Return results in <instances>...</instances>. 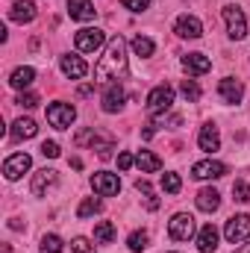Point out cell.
Listing matches in <instances>:
<instances>
[{
  "mask_svg": "<svg viewBox=\"0 0 250 253\" xmlns=\"http://www.w3.org/2000/svg\"><path fill=\"white\" fill-rule=\"evenodd\" d=\"M236 253H250V245H245V248H242V251H236Z\"/></svg>",
  "mask_w": 250,
  "mask_h": 253,
  "instance_id": "obj_39",
  "label": "cell"
},
{
  "mask_svg": "<svg viewBox=\"0 0 250 253\" xmlns=\"http://www.w3.org/2000/svg\"><path fill=\"white\" fill-rule=\"evenodd\" d=\"M30 165H33V159H30L27 153H12V156L3 162V174H6V180H18L21 174L30 171Z\"/></svg>",
  "mask_w": 250,
  "mask_h": 253,
  "instance_id": "obj_10",
  "label": "cell"
},
{
  "mask_svg": "<svg viewBox=\"0 0 250 253\" xmlns=\"http://www.w3.org/2000/svg\"><path fill=\"white\" fill-rule=\"evenodd\" d=\"M100 212V200H94V197H85L80 206H77V218H91V215H97Z\"/></svg>",
  "mask_w": 250,
  "mask_h": 253,
  "instance_id": "obj_27",
  "label": "cell"
},
{
  "mask_svg": "<svg viewBox=\"0 0 250 253\" xmlns=\"http://www.w3.org/2000/svg\"><path fill=\"white\" fill-rule=\"evenodd\" d=\"M180 91H183V97L191 100V103H194V100H200V85H197L194 80H183V83H180Z\"/></svg>",
  "mask_w": 250,
  "mask_h": 253,
  "instance_id": "obj_28",
  "label": "cell"
},
{
  "mask_svg": "<svg viewBox=\"0 0 250 253\" xmlns=\"http://www.w3.org/2000/svg\"><path fill=\"white\" fill-rule=\"evenodd\" d=\"M224 236L230 245H242L250 239V215H233L224 227Z\"/></svg>",
  "mask_w": 250,
  "mask_h": 253,
  "instance_id": "obj_4",
  "label": "cell"
},
{
  "mask_svg": "<svg viewBox=\"0 0 250 253\" xmlns=\"http://www.w3.org/2000/svg\"><path fill=\"white\" fill-rule=\"evenodd\" d=\"M197 248H200V253H215L218 251V230H215V224H206V227L197 233Z\"/></svg>",
  "mask_w": 250,
  "mask_h": 253,
  "instance_id": "obj_18",
  "label": "cell"
},
{
  "mask_svg": "<svg viewBox=\"0 0 250 253\" xmlns=\"http://www.w3.org/2000/svg\"><path fill=\"white\" fill-rule=\"evenodd\" d=\"M218 94H221V100H224V103H239V100L245 97V85H242L239 80L227 77V80H221V83H218Z\"/></svg>",
  "mask_w": 250,
  "mask_h": 253,
  "instance_id": "obj_13",
  "label": "cell"
},
{
  "mask_svg": "<svg viewBox=\"0 0 250 253\" xmlns=\"http://www.w3.org/2000/svg\"><path fill=\"white\" fill-rule=\"evenodd\" d=\"M62 74L65 77H71V80H83V77L88 74V65L83 62L80 56L68 53V56H62Z\"/></svg>",
  "mask_w": 250,
  "mask_h": 253,
  "instance_id": "obj_17",
  "label": "cell"
},
{
  "mask_svg": "<svg viewBox=\"0 0 250 253\" xmlns=\"http://www.w3.org/2000/svg\"><path fill=\"white\" fill-rule=\"evenodd\" d=\"M36 18V3L33 0H15L12 9H9V21L15 24H30Z\"/></svg>",
  "mask_w": 250,
  "mask_h": 253,
  "instance_id": "obj_14",
  "label": "cell"
},
{
  "mask_svg": "<svg viewBox=\"0 0 250 253\" xmlns=\"http://www.w3.org/2000/svg\"><path fill=\"white\" fill-rule=\"evenodd\" d=\"M227 174V165L224 162H215V159H203V162H194L191 165V177L194 180H218Z\"/></svg>",
  "mask_w": 250,
  "mask_h": 253,
  "instance_id": "obj_9",
  "label": "cell"
},
{
  "mask_svg": "<svg viewBox=\"0 0 250 253\" xmlns=\"http://www.w3.org/2000/svg\"><path fill=\"white\" fill-rule=\"evenodd\" d=\"M77 94H80V97H88V94H94V85H80Z\"/></svg>",
  "mask_w": 250,
  "mask_h": 253,
  "instance_id": "obj_38",
  "label": "cell"
},
{
  "mask_svg": "<svg viewBox=\"0 0 250 253\" xmlns=\"http://www.w3.org/2000/svg\"><path fill=\"white\" fill-rule=\"evenodd\" d=\"M33 80H36L33 68H15L12 77H9V85L12 88H27V85H33Z\"/></svg>",
  "mask_w": 250,
  "mask_h": 253,
  "instance_id": "obj_23",
  "label": "cell"
},
{
  "mask_svg": "<svg viewBox=\"0 0 250 253\" xmlns=\"http://www.w3.org/2000/svg\"><path fill=\"white\" fill-rule=\"evenodd\" d=\"M171 106H174V88H171L168 83L156 85V88L147 94V112H150L153 118H162Z\"/></svg>",
  "mask_w": 250,
  "mask_h": 253,
  "instance_id": "obj_2",
  "label": "cell"
},
{
  "mask_svg": "<svg viewBox=\"0 0 250 253\" xmlns=\"http://www.w3.org/2000/svg\"><path fill=\"white\" fill-rule=\"evenodd\" d=\"M174 33L180 39H200L203 36V24L194 18V15H180L177 24H174Z\"/></svg>",
  "mask_w": 250,
  "mask_h": 253,
  "instance_id": "obj_12",
  "label": "cell"
},
{
  "mask_svg": "<svg viewBox=\"0 0 250 253\" xmlns=\"http://www.w3.org/2000/svg\"><path fill=\"white\" fill-rule=\"evenodd\" d=\"M91 189L97 191L100 197H112V194H118V191H121V180H118V174L97 171V174L91 177Z\"/></svg>",
  "mask_w": 250,
  "mask_h": 253,
  "instance_id": "obj_8",
  "label": "cell"
},
{
  "mask_svg": "<svg viewBox=\"0 0 250 253\" xmlns=\"http://www.w3.org/2000/svg\"><path fill=\"white\" fill-rule=\"evenodd\" d=\"M197 144H200V150H206V153H215V150L221 147V135H218V126H215V124H203V126H200Z\"/></svg>",
  "mask_w": 250,
  "mask_h": 253,
  "instance_id": "obj_15",
  "label": "cell"
},
{
  "mask_svg": "<svg viewBox=\"0 0 250 253\" xmlns=\"http://www.w3.org/2000/svg\"><path fill=\"white\" fill-rule=\"evenodd\" d=\"M68 15L74 21H91L94 18V6H91V0H68Z\"/></svg>",
  "mask_w": 250,
  "mask_h": 253,
  "instance_id": "obj_19",
  "label": "cell"
},
{
  "mask_svg": "<svg viewBox=\"0 0 250 253\" xmlns=\"http://www.w3.org/2000/svg\"><path fill=\"white\" fill-rule=\"evenodd\" d=\"M168 236H171L174 242H188V239L194 236V218H191L188 212H177V215L171 218V224H168Z\"/></svg>",
  "mask_w": 250,
  "mask_h": 253,
  "instance_id": "obj_5",
  "label": "cell"
},
{
  "mask_svg": "<svg viewBox=\"0 0 250 253\" xmlns=\"http://www.w3.org/2000/svg\"><path fill=\"white\" fill-rule=\"evenodd\" d=\"M103 42H106V33H103V30H97V27L80 30V33L74 36V44H77V50H80V53H94L97 47H103Z\"/></svg>",
  "mask_w": 250,
  "mask_h": 253,
  "instance_id": "obj_3",
  "label": "cell"
},
{
  "mask_svg": "<svg viewBox=\"0 0 250 253\" xmlns=\"http://www.w3.org/2000/svg\"><path fill=\"white\" fill-rule=\"evenodd\" d=\"M15 103H18V106H24V109H33V106H39V94H33V91H27V94H24V91H21Z\"/></svg>",
  "mask_w": 250,
  "mask_h": 253,
  "instance_id": "obj_34",
  "label": "cell"
},
{
  "mask_svg": "<svg viewBox=\"0 0 250 253\" xmlns=\"http://www.w3.org/2000/svg\"><path fill=\"white\" fill-rule=\"evenodd\" d=\"M126 77V42L121 36L109 39L106 44V53L100 56V62L94 68V80L97 83H115V80H124Z\"/></svg>",
  "mask_w": 250,
  "mask_h": 253,
  "instance_id": "obj_1",
  "label": "cell"
},
{
  "mask_svg": "<svg viewBox=\"0 0 250 253\" xmlns=\"http://www.w3.org/2000/svg\"><path fill=\"white\" fill-rule=\"evenodd\" d=\"M162 189L168 191V194H177V191L183 189V180H180V174H162Z\"/></svg>",
  "mask_w": 250,
  "mask_h": 253,
  "instance_id": "obj_29",
  "label": "cell"
},
{
  "mask_svg": "<svg viewBox=\"0 0 250 253\" xmlns=\"http://www.w3.org/2000/svg\"><path fill=\"white\" fill-rule=\"evenodd\" d=\"M42 153L50 156V159H56V156H59V144H56V141H44V144H42Z\"/></svg>",
  "mask_w": 250,
  "mask_h": 253,
  "instance_id": "obj_36",
  "label": "cell"
},
{
  "mask_svg": "<svg viewBox=\"0 0 250 253\" xmlns=\"http://www.w3.org/2000/svg\"><path fill=\"white\" fill-rule=\"evenodd\" d=\"M183 68L188 74H206V71H212V62L203 53H188V56H183Z\"/></svg>",
  "mask_w": 250,
  "mask_h": 253,
  "instance_id": "obj_20",
  "label": "cell"
},
{
  "mask_svg": "<svg viewBox=\"0 0 250 253\" xmlns=\"http://www.w3.org/2000/svg\"><path fill=\"white\" fill-rule=\"evenodd\" d=\"M74 118H77V109L71 103H50L47 106V121L56 129H68V126L74 124Z\"/></svg>",
  "mask_w": 250,
  "mask_h": 253,
  "instance_id": "obj_7",
  "label": "cell"
},
{
  "mask_svg": "<svg viewBox=\"0 0 250 253\" xmlns=\"http://www.w3.org/2000/svg\"><path fill=\"white\" fill-rule=\"evenodd\" d=\"M124 88L118 85V83H112L106 91H103V112H118L121 106H124Z\"/></svg>",
  "mask_w": 250,
  "mask_h": 253,
  "instance_id": "obj_16",
  "label": "cell"
},
{
  "mask_svg": "<svg viewBox=\"0 0 250 253\" xmlns=\"http://www.w3.org/2000/svg\"><path fill=\"white\" fill-rule=\"evenodd\" d=\"M132 50H135V56H144V59H147V56H153L156 44H153L147 36H135V39H132Z\"/></svg>",
  "mask_w": 250,
  "mask_h": 253,
  "instance_id": "obj_26",
  "label": "cell"
},
{
  "mask_svg": "<svg viewBox=\"0 0 250 253\" xmlns=\"http://www.w3.org/2000/svg\"><path fill=\"white\" fill-rule=\"evenodd\" d=\"M71 251H74V253H94V245H91L88 239H83V236H77V239L71 242Z\"/></svg>",
  "mask_w": 250,
  "mask_h": 253,
  "instance_id": "obj_33",
  "label": "cell"
},
{
  "mask_svg": "<svg viewBox=\"0 0 250 253\" xmlns=\"http://www.w3.org/2000/svg\"><path fill=\"white\" fill-rule=\"evenodd\" d=\"M135 165H138L144 174H156V171L162 168V159H159L156 153H150V150H138V156H135Z\"/></svg>",
  "mask_w": 250,
  "mask_h": 253,
  "instance_id": "obj_22",
  "label": "cell"
},
{
  "mask_svg": "<svg viewBox=\"0 0 250 253\" xmlns=\"http://www.w3.org/2000/svg\"><path fill=\"white\" fill-rule=\"evenodd\" d=\"M56 183H59V174H56V171H50V168H44V171H39V174L33 177L30 191H33L36 197H44L50 189H56Z\"/></svg>",
  "mask_w": 250,
  "mask_h": 253,
  "instance_id": "obj_11",
  "label": "cell"
},
{
  "mask_svg": "<svg viewBox=\"0 0 250 253\" xmlns=\"http://www.w3.org/2000/svg\"><path fill=\"white\" fill-rule=\"evenodd\" d=\"M121 3H124V9H129V12H144L150 6V0H121Z\"/></svg>",
  "mask_w": 250,
  "mask_h": 253,
  "instance_id": "obj_35",
  "label": "cell"
},
{
  "mask_svg": "<svg viewBox=\"0 0 250 253\" xmlns=\"http://www.w3.org/2000/svg\"><path fill=\"white\" fill-rule=\"evenodd\" d=\"M39 132V126L33 118H18L15 124H12V138H33Z\"/></svg>",
  "mask_w": 250,
  "mask_h": 253,
  "instance_id": "obj_25",
  "label": "cell"
},
{
  "mask_svg": "<svg viewBox=\"0 0 250 253\" xmlns=\"http://www.w3.org/2000/svg\"><path fill=\"white\" fill-rule=\"evenodd\" d=\"M233 197H236L239 203H248L250 200V186L245 180H236V183H233Z\"/></svg>",
  "mask_w": 250,
  "mask_h": 253,
  "instance_id": "obj_32",
  "label": "cell"
},
{
  "mask_svg": "<svg viewBox=\"0 0 250 253\" xmlns=\"http://www.w3.org/2000/svg\"><path fill=\"white\" fill-rule=\"evenodd\" d=\"M39 248H42V253H62V239L59 236H44Z\"/></svg>",
  "mask_w": 250,
  "mask_h": 253,
  "instance_id": "obj_30",
  "label": "cell"
},
{
  "mask_svg": "<svg viewBox=\"0 0 250 253\" xmlns=\"http://www.w3.org/2000/svg\"><path fill=\"white\" fill-rule=\"evenodd\" d=\"M224 21H227V33H230V39H245L248 36V18H245V12L239 9V6H227L224 9Z\"/></svg>",
  "mask_w": 250,
  "mask_h": 253,
  "instance_id": "obj_6",
  "label": "cell"
},
{
  "mask_svg": "<svg viewBox=\"0 0 250 253\" xmlns=\"http://www.w3.org/2000/svg\"><path fill=\"white\" fill-rule=\"evenodd\" d=\"M126 245H129V251L141 253L144 248H147V233H144V230H141V233H132V236L126 239Z\"/></svg>",
  "mask_w": 250,
  "mask_h": 253,
  "instance_id": "obj_31",
  "label": "cell"
},
{
  "mask_svg": "<svg viewBox=\"0 0 250 253\" xmlns=\"http://www.w3.org/2000/svg\"><path fill=\"white\" fill-rule=\"evenodd\" d=\"M132 162H135V156H132V153H118V168H121V171H129V168H132Z\"/></svg>",
  "mask_w": 250,
  "mask_h": 253,
  "instance_id": "obj_37",
  "label": "cell"
},
{
  "mask_svg": "<svg viewBox=\"0 0 250 253\" xmlns=\"http://www.w3.org/2000/svg\"><path fill=\"white\" fill-rule=\"evenodd\" d=\"M221 206V194L215 189H200V194H197V209L200 212H215Z\"/></svg>",
  "mask_w": 250,
  "mask_h": 253,
  "instance_id": "obj_21",
  "label": "cell"
},
{
  "mask_svg": "<svg viewBox=\"0 0 250 253\" xmlns=\"http://www.w3.org/2000/svg\"><path fill=\"white\" fill-rule=\"evenodd\" d=\"M115 236H118V230H115L112 221H100V224L94 227V242H97V245H112Z\"/></svg>",
  "mask_w": 250,
  "mask_h": 253,
  "instance_id": "obj_24",
  "label": "cell"
}]
</instances>
